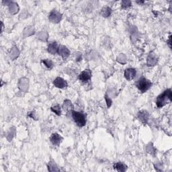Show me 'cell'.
Returning a JSON list of instances; mask_svg holds the SVG:
<instances>
[{"label":"cell","mask_w":172,"mask_h":172,"mask_svg":"<svg viewBox=\"0 0 172 172\" xmlns=\"http://www.w3.org/2000/svg\"><path fill=\"white\" fill-rule=\"evenodd\" d=\"M72 108V105L70 101L68 100V102H67V100L65 101V102L64 103L63 105V109L66 111H69Z\"/></svg>","instance_id":"obj_15"},{"label":"cell","mask_w":172,"mask_h":172,"mask_svg":"<svg viewBox=\"0 0 172 172\" xmlns=\"http://www.w3.org/2000/svg\"><path fill=\"white\" fill-rule=\"evenodd\" d=\"M51 110L55 113L56 115H58V116H60L61 114V110L59 105H56V106H52L51 108Z\"/></svg>","instance_id":"obj_14"},{"label":"cell","mask_w":172,"mask_h":172,"mask_svg":"<svg viewBox=\"0 0 172 172\" xmlns=\"http://www.w3.org/2000/svg\"><path fill=\"white\" fill-rule=\"evenodd\" d=\"M149 115L146 111H141L139 112V118L143 123H147L149 120Z\"/></svg>","instance_id":"obj_11"},{"label":"cell","mask_w":172,"mask_h":172,"mask_svg":"<svg viewBox=\"0 0 172 172\" xmlns=\"http://www.w3.org/2000/svg\"><path fill=\"white\" fill-rule=\"evenodd\" d=\"M72 118L76 124L80 127L84 126L86 124V114L83 112H78V111H72Z\"/></svg>","instance_id":"obj_2"},{"label":"cell","mask_w":172,"mask_h":172,"mask_svg":"<svg viewBox=\"0 0 172 172\" xmlns=\"http://www.w3.org/2000/svg\"><path fill=\"white\" fill-rule=\"evenodd\" d=\"M151 86H152V83H151V81L147 80L145 78H141L136 83L137 88L142 93H145L147 90H149L151 88Z\"/></svg>","instance_id":"obj_3"},{"label":"cell","mask_w":172,"mask_h":172,"mask_svg":"<svg viewBox=\"0 0 172 172\" xmlns=\"http://www.w3.org/2000/svg\"><path fill=\"white\" fill-rule=\"evenodd\" d=\"M58 53L63 56V58H66L67 56L69 55V51L67 48L65 46H61V48H58Z\"/></svg>","instance_id":"obj_12"},{"label":"cell","mask_w":172,"mask_h":172,"mask_svg":"<svg viewBox=\"0 0 172 172\" xmlns=\"http://www.w3.org/2000/svg\"><path fill=\"white\" fill-rule=\"evenodd\" d=\"M48 51L51 53L52 54H56L58 51V48L57 43L56 42H51V43L48 44Z\"/></svg>","instance_id":"obj_9"},{"label":"cell","mask_w":172,"mask_h":172,"mask_svg":"<svg viewBox=\"0 0 172 172\" xmlns=\"http://www.w3.org/2000/svg\"><path fill=\"white\" fill-rule=\"evenodd\" d=\"M114 169H116V170L118 171L124 172L125 171H126L127 166L124 164V163H122L121 162H118V163H116L114 165Z\"/></svg>","instance_id":"obj_10"},{"label":"cell","mask_w":172,"mask_h":172,"mask_svg":"<svg viewBox=\"0 0 172 172\" xmlns=\"http://www.w3.org/2000/svg\"><path fill=\"white\" fill-rule=\"evenodd\" d=\"M92 78V72L90 70L86 69L82 71L79 75V79L82 82L86 83L89 82Z\"/></svg>","instance_id":"obj_4"},{"label":"cell","mask_w":172,"mask_h":172,"mask_svg":"<svg viewBox=\"0 0 172 172\" xmlns=\"http://www.w3.org/2000/svg\"><path fill=\"white\" fill-rule=\"evenodd\" d=\"M171 98H172V94H171V89H167L165 90L163 94L159 95L157 98L156 104L157 106L159 108H162L166 105L167 104L171 102Z\"/></svg>","instance_id":"obj_1"},{"label":"cell","mask_w":172,"mask_h":172,"mask_svg":"<svg viewBox=\"0 0 172 172\" xmlns=\"http://www.w3.org/2000/svg\"><path fill=\"white\" fill-rule=\"evenodd\" d=\"M101 13H102V15L104 16V17H105V18L109 17V16H110L111 13H112V10H111L110 8L108 7H104L102 10V12H101Z\"/></svg>","instance_id":"obj_13"},{"label":"cell","mask_w":172,"mask_h":172,"mask_svg":"<svg viewBox=\"0 0 172 172\" xmlns=\"http://www.w3.org/2000/svg\"><path fill=\"white\" fill-rule=\"evenodd\" d=\"M54 86L58 88H65L67 86V83L61 78H57L54 80L53 82Z\"/></svg>","instance_id":"obj_7"},{"label":"cell","mask_w":172,"mask_h":172,"mask_svg":"<svg viewBox=\"0 0 172 172\" xmlns=\"http://www.w3.org/2000/svg\"><path fill=\"white\" fill-rule=\"evenodd\" d=\"M42 63H43L48 68H52V62L50 61H49V60H44V61H42Z\"/></svg>","instance_id":"obj_16"},{"label":"cell","mask_w":172,"mask_h":172,"mask_svg":"<svg viewBox=\"0 0 172 172\" xmlns=\"http://www.w3.org/2000/svg\"><path fill=\"white\" fill-rule=\"evenodd\" d=\"M136 75V70L133 68H128L124 71V77L127 80L131 81L135 78Z\"/></svg>","instance_id":"obj_5"},{"label":"cell","mask_w":172,"mask_h":172,"mask_svg":"<svg viewBox=\"0 0 172 172\" xmlns=\"http://www.w3.org/2000/svg\"><path fill=\"white\" fill-rule=\"evenodd\" d=\"M130 4L131 2L129 1H122V7L124 8H126L130 7Z\"/></svg>","instance_id":"obj_17"},{"label":"cell","mask_w":172,"mask_h":172,"mask_svg":"<svg viewBox=\"0 0 172 172\" xmlns=\"http://www.w3.org/2000/svg\"><path fill=\"white\" fill-rule=\"evenodd\" d=\"M61 18V15L56 10H52L49 16V19L52 21V22H58L60 21Z\"/></svg>","instance_id":"obj_8"},{"label":"cell","mask_w":172,"mask_h":172,"mask_svg":"<svg viewBox=\"0 0 172 172\" xmlns=\"http://www.w3.org/2000/svg\"><path fill=\"white\" fill-rule=\"evenodd\" d=\"M62 140L63 138L57 133H53L50 137V142L52 143V145H55V146H58Z\"/></svg>","instance_id":"obj_6"}]
</instances>
